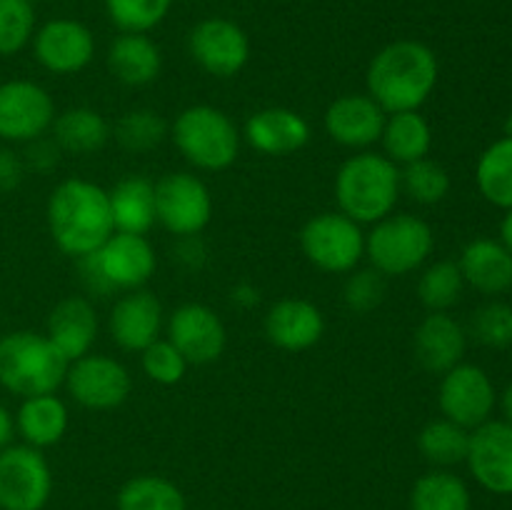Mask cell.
Instances as JSON below:
<instances>
[{
    "label": "cell",
    "mask_w": 512,
    "mask_h": 510,
    "mask_svg": "<svg viewBox=\"0 0 512 510\" xmlns=\"http://www.w3.org/2000/svg\"><path fill=\"white\" fill-rule=\"evenodd\" d=\"M48 228L63 253L75 258L95 253L115 230L110 195L88 180H63L48 200Z\"/></svg>",
    "instance_id": "obj_1"
},
{
    "label": "cell",
    "mask_w": 512,
    "mask_h": 510,
    "mask_svg": "<svg viewBox=\"0 0 512 510\" xmlns=\"http://www.w3.org/2000/svg\"><path fill=\"white\" fill-rule=\"evenodd\" d=\"M438 83V58L418 40L390 43L370 60L368 90L370 98L385 113L418 110Z\"/></svg>",
    "instance_id": "obj_2"
},
{
    "label": "cell",
    "mask_w": 512,
    "mask_h": 510,
    "mask_svg": "<svg viewBox=\"0 0 512 510\" xmlns=\"http://www.w3.org/2000/svg\"><path fill=\"white\" fill-rule=\"evenodd\" d=\"M68 365L48 335L15 330L0 338V385L20 398L55 393L65 383Z\"/></svg>",
    "instance_id": "obj_3"
},
{
    "label": "cell",
    "mask_w": 512,
    "mask_h": 510,
    "mask_svg": "<svg viewBox=\"0 0 512 510\" xmlns=\"http://www.w3.org/2000/svg\"><path fill=\"white\" fill-rule=\"evenodd\" d=\"M400 170L385 155L363 153L345 160L335 178L340 210L355 223H378L398 203Z\"/></svg>",
    "instance_id": "obj_4"
},
{
    "label": "cell",
    "mask_w": 512,
    "mask_h": 510,
    "mask_svg": "<svg viewBox=\"0 0 512 510\" xmlns=\"http://www.w3.org/2000/svg\"><path fill=\"white\" fill-rule=\"evenodd\" d=\"M173 138L180 153L203 170H225L238 158V128L213 105H193L183 110L175 118Z\"/></svg>",
    "instance_id": "obj_5"
},
{
    "label": "cell",
    "mask_w": 512,
    "mask_h": 510,
    "mask_svg": "<svg viewBox=\"0 0 512 510\" xmlns=\"http://www.w3.org/2000/svg\"><path fill=\"white\" fill-rule=\"evenodd\" d=\"M433 245V228L415 215H390L378 220L365 240L375 270L383 275L413 273L428 260Z\"/></svg>",
    "instance_id": "obj_6"
},
{
    "label": "cell",
    "mask_w": 512,
    "mask_h": 510,
    "mask_svg": "<svg viewBox=\"0 0 512 510\" xmlns=\"http://www.w3.org/2000/svg\"><path fill=\"white\" fill-rule=\"evenodd\" d=\"M300 245L310 263L325 273H348L363 258L365 238L360 225L348 215L323 213L305 223Z\"/></svg>",
    "instance_id": "obj_7"
},
{
    "label": "cell",
    "mask_w": 512,
    "mask_h": 510,
    "mask_svg": "<svg viewBox=\"0 0 512 510\" xmlns=\"http://www.w3.org/2000/svg\"><path fill=\"white\" fill-rule=\"evenodd\" d=\"M53 490L48 463L33 445L0 450V510H40Z\"/></svg>",
    "instance_id": "obj_8"
},
{
    "label": "cell",
    "mask_w": 512,
    "mask_h": 510,
    "mask_svg": "<svg viewBox=\"0 0 512 510\" xmlns=\"http://www.w3.org/2000/svg\"><path fill=\"white\" fill-rule=\"evenodd\" d=\"M213 215V198L200 178L170 173L155 183V218L173 235H198Z\"/></svg>",
    "instance_id": "obj_9"
},
{
    "label": "cell",
    "mask_w": 512,
    "mask_h": 510,
    "mask_svg": "<svg viewBox=\"0 0 512 510\" xmlns=\"http://www.w3.org/2000/svg\"><path fill=\"white\" fill-rule=\"evenodd\" d=\"M55 105L48 90L33 80H8L0 85V138L30 143L53 125Z\"/></svg>",
    "instance_id": "obj_10"
},
{
    "label": "cell",
    "mask_w": 512,
    "mask_h": 510,
    "mask_svg": "<svg viewBox=\"0 0 512 510\" xmlns=\"http://www.w3.org/2000/svg\"><path fill=\"white\" fill-rule=\"evenodd\" d=\"M495 408V385L478 365L458 363L443 375L440 410L448 420L463 428H478Z\"/></svg>",
    "instance_id": "obj_11"
},
{
    "label": "cell",
    "mask_w": 512,
    "mask_h": 510,
    "mask_svg": "<svg viewBox=\"0 0 512 510\" xmlns=\"http://www.w3.org/2000/svg\"><path fill=\"white\" fill-rule=\"evenodd\" d=\"M70 395L93 410H110L130 395V375L118 360L105 355H83L68 365L65 375Z\"/></svg>",
    "instance_id": "obj_12"
},
{
    "label": "cell",
    "mask_w": 512,
    "mask_h": 510,
    "mask_svg": "<svg viewBox=\"0 0 512 510\" xmlns=\"http://www.w3.org/2000/svg\"><path fill=\"white\" fill-rule=\"evenodd\" d=\"M468 465L490 493L512 495V425L508 420H485L470 433Z\"/></svg>",
    "instance_id": "obj_13"
},
{
    "label": "cell",
    "mask_w": 512,
    "mask_h": 510,
    "mask_svg": "<svg viewBox=\"0 0 512 510\" xmlns=\"http://www.w3.org/2000/svg\"><path fill=\"white\" fill-rule=\"evenodd\" d=\"M190 53L203 70L218 78L240 73L248 63L250 43L240 25L225 18H208L190 33Z\"/></svg>",
    "instance_id": "obj_14"
},
{
    "label": "cell",
    "mask_w": 512,
    "mask_h": 510,
    "mask_svg": "<svg viewBox=\"0 0 512 510\" xmlns=\"http://www.w3.org/2000/svg\"><path fill=\"white\" fill-rule=\"evenodd\" d=\"M170 343L180 350L188 363H213L225 350L223 320L208 305L188 303L180 305L168 323Z\"/></svg>",
    "instance_id": "obj_15"
},
{
    "label": "cell",
    "mask_w": 512,
    "mask_h": 510,
    "mask_svg": "<svg viewBox=\"0 0 512 510\" xmlns=\"http://www.w3.org/2000/svg\"><path fill=\"white\" fill-rule=\"evenodd\" d=\"M93 33L78 20H50L35 35V58L50 73H78L93 60Z\"/></svg>",
    "instance_id": "obj_16"
},
{
    "label": "cell",
    "mask_w": 512,
    "mask_h": 510,
    "mask_svg": "<svg viewBox=\"0 0 512 510\" xmlns=\"http://www.w3.org/2000/svg\"><path fill=\"white\" fill-rule=\"evenodd\" d=\"M98 268L113 288H140L155 273L153 245L143 235H110L100 250H95Z\"/></svg>",
    "instance_id": "obj_17"
},
{
    "label": "cell",
    "mask_w": 512,
    "mask_h": 510,
    "mask_svg": "<svg viewBox=\"0 0 512 510\" xmlns=\"http://www.w3.org/2000/svg\"><path fill=\"white\" fill-rule=\"evenodd\" d=\"M385 120V110L370 95H343L330 103L325 113V130L335 143L365 148L380 140Z\"/></svg>",
    "instance_id": "obj_18"
},
{
    "label": "cell",
    "mask_w": 512,
    "mask_h": 510,
    "mask_svg": "<svg viewBox=\"0 0 512 510\" xmlns=\"http://www.w3.org/2000/svg\"><path fill=\"white\" fill-rule=\"evenodd\" d=\"M323 313L313 303L300 298H285L268 310L265 335L283 350H308L323 338Z\"/></svg>",
    "instance_id": "obj_19"
},
{
    "label": "cell",
    "mask_w": 512,
    "mask_h": 510,
    "mask_svg": "<svg viewBox=\"0 0 512 510\" xmlns=\"http://www.w3.org/2000/svg\"><path fill=\"white\" fill-rule=\"evenodd\" d=\"M163 308L148 290H135L115 303L110 313V335L123 350H145L158 340Z\"/></svg>",
    "instance_id": "obj_20"
},
{
    "label": "cell",
    "mask_w": 512,
    "mask_h": 510,
    "mask_svg": "<svg viewBox=\"0 0 512 510\" xmlns=\"http://www.w3.org/2000/svg\"><path fill=\"white\" fill-rule=\"evenodd\" d=\"M245 138L255 150L265 155H288L308 143L310 125L295 110L265 108L248 118Z\"/></svg>",
    "instance_id": "obj_21"
},
{
    "label": "cell",
    "mask_w": 512,
    "mask_h": 510,
    "mask_svg": "<svg viewBox=\"0 0 512 510\" xmlns=\"http://www.w3.org/2000/svg\"><path fill=\"white\" fill-rule=\"evenodd\" d=\"M465 355V330L445 313H430L415 330V358L428 373H448Z\"/></svg>",
    "instance_id": "obj_22"
},
{
    "label": "cell",
    "mask_w": 512,
    "mask_h": 510,
    "mask_svg": "<svg viewBox=\"0 0 512 510\" xmlns=\"http://www.w3.org/2000/svg\"><path fill=\"white\" fill-rule=\"evenodd\" d=\"M458 268L465 283L483 295H500L512 288V253L500 240L478 238L468 243Z\"/></svg>",
    "instance_id": "obj_23"
},
{
    "label": "cell",
    "mask_w": 512,
    "mask_h": 510,
    "mask_svg": "<svg viewBox=\"0 0 512 510\" xmlns=\"http://www.w3.org/2000/svg\"><path fill=\"white\" fill-rule=\"evenodd\" d=\"M98 335V318H95L93 305L85 298H65L53 308L48 318V338L60 353L68 358V363L88 355Z\"/></svg>",
    "instance_id": "obj_24"
},
{
    "label": "cell",
    "mask_w": 512,
    "mask_h": 510,
    "mask_svg": "<svg viewBox=\"0 0 512 510\" xmlns=\"http://www.w3.org/2000/svg\"><path fill=\"white\" fill-rule=\"evenodd\" d=\"M113 223L120 233L145 235L155 225V183L143 175H128L110 190Z\"/></svg>",
    "instance_id": "obj_25"
},
{
    "label": "cell",
    "mask_w": 512,
    "mask_h": 510,
    "mask_svg": "<svg viewBox=\"0 0 512 510\" xmlns=\"http://www.w3.org/2000/svg\"><path fill=\"white\" fill-rule=\"evenodd\" d=\"M108 68L120 83L148 85L160 73L158 45L143 33H125L110 45Z\"/></svg>",
    "instance_id": "obj_26"
},
{
    "label": "cell",
    "mask_w": 512,
    "mask_h": 510,
    "mask_svg": "<svg viewBox=\"0 0 512 510\" xmlns=\"http://www.w3.org/2000/svg\"><path fill=\"white\" fill-rule=\"evenodd\" d=\"M15 428L33 448H48L65 435L68 428V410L60 398L50 395H33L23 398V405L15 415Z\"/></svg>",
    "instance_id": "obj_27"
},
{
    "label": "cell",
    "mask_w": 512,
    "mask_h": 510,
    "mask_svg": "<svg viewBox=\"0 0 512 510\" xmlns=\"http://www.w3.org/2000/svg\"><path fill=\"white\" fill-rule=\"evenodd\" d=\"M383 145L385 153L393 163H415L425 158L433 145V133L430 125L418 110H405V113H393L385 120L383 128Z\"/></svg>",
    "instance_id": "obj_28"
},
{
    "label": "cell",
    "mask_w": 512,
    "mask_h": 510,
    "mask_svg": "<svg viewBox=\"0 0 512 510\" xmlns=\"http://www.w3.org/2000/svg\"><path fill=\"white\" fill-rule=\"evenodd\" d=\"M53 135L58 148L68 150V153L88 155L108 143L110 128L98 110L73 108L53 120Z\"/></svg>",
    "instance_id": "obj_29"
},
{
    "label": "cell",
    "mask_w": 512,
    "mask_h": 510,
    "mask_svg": "<svg viewBox=\"0 0 512 510\" xmlns=\"http://www.w3.org/2000/svg\"><path fill=\"white\" fill-rule=\"evenodd\" d=\"M475 180L488 203L512 208V138H500L480 155Z\"/></svg>",
    "instance_id": "obj_30"
},
{
    "label": "cell",
    "mask_w": 512,
    "mask_h": 510,
    "mask_svg": "<svg viewBox=\"0 0 512 510\" xmlns=\"http://www.w3.org/2000/svg\"><path fill=\"white\" fill-rule=\"evenodd\" d=\"M118 510H185V498L168 478L138 475L120 488Z\"/></svg>",
    "instance_id": "obj_31"
},
{
    "label": "cell",
    "mask_w": 512,
    "mask_h": 510,
    "mask_svg": "<svg viewBox=\"0 0 512 510\" xmlns=\"http://www.w3.org/2000/svg\"><path fill=\"white\" fill-rule=\"evenodd\" d=\"M413 510H470L468 485L453 473L435 470L415 483L410 495Z\"/></svg>",
    "instance_id": "obj_32"
},
{
    "label": "cell",
    "mask_w": 512,
    "mask_h": 510,
    "mask_svg": "<svg viewBox=\"0 0 512 510\" xmlns=\"http://www.w3.org/2000/svg\"><path fill=\"white\" fill-rule=\"evenodd\" d=\"M470 433L453 420H433L418 435V448L435 465H455L468 458Z\"/></svg>",
    "instance_id": "obj_33"
},
{
    "label": "cell",
    "mask_w": 512,
    "mask_h": 510,
    "mask_svg": "<svg viewBox=\"0 0 512 510\" xmlns=\"http://www.w3.org/2000/svg\"><path fill=\"white\" fill-rule=\"evenodd\" d=\"M463 285L465 280L458 263H453V260H440V263L430 265L423 273V278L418 283V295L425 308H430L433 313H445V310L453 308L460 300Z\"/></svg>",
    "instance_id": "obj_34"
},
{
    "label": "cell",
    "mask_w": 512,
    "mask_h": 510,
    "mask_svg": "<svg viewBox=\"0 0 512 510\" xmlns=\"http://www.w3.org/2000/svg\"><path fill=\"white\" fill-rule=\"evenodd\" d=\"M400 185H403L405 193H408L415 203L435 205L448 195L450 175L448 170L440 163H435V160L420 158L415 160V163L405 165V170L400 173Z\"/></svg>",
    "instance_id": "obj_35"
},
{
    "label": "cell",
    "mask_w": 512,
    "mask_h": 510,
    "mask_svg": "<svg viewBox=\"0 0 512 510\" xmlns=\"http://www.w3.org/2000/svg\"><path fill=\"white\" fill-rule=\"evenodd\" d=\"M168 125L153 110H133L125 113L115 125V138L130 153H148L155 145L163 143Z\"/></svg>",
    "instance_id": "obj_36"
},
{
    "label": "cell",
    "mask_w": 512,
    "mask_h": 510,
    "mask_svg": "<svg viewBox=\"0 0 512 510\" xmlns=\"http://www.w3.org/2000/svg\"><path fill=\"white\" fill-rule=\"evenodd\" d=\"M35 30L33 0H0V55H15Z\"/></svg>",
    "instance_id": "obj_37"
},
{
    "label": "cell",
    "mask_w": 512,
    "mask_h": 510,
    "mask_svg": "<svg viewBox=\"0 0 512 510\" xmlns=\"http://www.w3.org/2000/svg\"><path fill=\"white\" fill-rule=\"evenodd\" d=\"M173 0H105L110 20L125 33H145L168 15Z\"/></svg>",
    "instance_id": "obj_38"
},
{
    "label": "cell",
    "mask_w": 512,
    "mask_h": 510,
    "mask_svg": "<svg viewBox=\"0 0 512 510\" xmlns=\"http://www.w3.org/2000/svg\"><path fill=\"white\" fill-rule=\"evenodd\" d=\"M473 335L490 348H510L512 345V305L488 303L475 310Z\"/></svg>",
    "instance_id": "obj_39"
},
{
    "label": "cell",
    "mask_w": 512,
    "mask_h": 510,
    "mask_svg": "<svg viewBox=\"0 0 512 510\" xmlns=\"http://www.w3.org/2000/svg\"><path fill=\"white\" fill-rule=\"evenodd\" d=\"M188 360L180 355L170 340H155L143 350V370L150 380L160 385H175L183 380Z\"/></svg>",
    "instance_id": "obj_40"
},
{
    "label": "cell",
    "mask_w": 512,
    "mask_h": 510,
    "mask_svg": "<svg viewBox=\"0 0 512 510\" xmlns=\"http://www.w3.org/2000/svg\"><path fill=\"white\" fill-rule=\"evenodd\" d=\"M385 298V280L378 270H360L345 285V303L353 313H370Z\"/></svg>",
    "instance_id": "obj_41"
},
{
    "label": "cell",
    "mask_w": 512,
    "mask_h": 510,
    "mask_svg": "<svg viewBox=\"0 0 512 510\" xmlns=\"http://www.w3.org/2000/svg\"><path fill=\"white\" fill-rule=\"evenodd\" d=\"M60 158V148L55 140H30V148L25 150V163L30 165L38 173H45V170L55 168Z\"/></svg>",
    "instance_id": "obj_42"
},
{
    "label": "cell",
    "mask_w": 512,
    "mask_h": 510,
    "mask_svg": "<svg viewBox=\"0 0 512 510\" xmlns=\"http://www.w3.org/2000/svg\"><path fill=\"white\" fill-rule=\"evenodd\" d=\"M23 160L8 148H0V193H8V190L18 188L20 180H23Z\"/></svg>",
    "instance_id": "obj_43"
},
{
    "label": "cell",
    "mask_w": 512,
    "mask_h": 510,
    "mask_svg": "<svg viewBox=\"0 0 512 510\" xmlns=\"http://www.w3.org/2000/svg\"><path fill=\"white\" fill-rule=\"evenodd\" d=\"M13 430H15V420L13 415L8 413L3 403H0V450L8 448L10 438H13Z\"/></svg>",
    "instance_id": "obj_44"
},
{
    "label": "cell",
    "mask_w": 512,
    "mask_h": 510,
    "mask_svg": "<svg viewBox=\"0 0 512 510\" xmlns=\"http://www.w3.org/2000/svg\"><path fill=\"white\" fill-rule=\"evenodd\" d=\"M233 300L238 305H243V308H250V305L258 303V290H255L253 285H238V288L233 290Z\"/></svg>",
    "instance_id": "obj_45"
},
{
    "label": "cell",
    "mask_w": 512,
    "mask_h": 510,
    "mask_svg": "<svg viewBox=\"0 0 512 510\" xmlns=\"http://www.w3.org/2000/svg\"><path fill=\"white\" fill-rule=\"evenodd\" d=\"M500 243L512 253V208L505 213L503 223H500Z\"/></svg>",
    "instance_id": "obj_46"
},
{
    "label": "cell",
    "mask_w": 512,
    "mask_h": 510,
    "mask_svg": "<svg viewBox=\"0 0 512 510\" xmlns=\"http://www.w3.org/2000/svg\"><path fill=\"white\" fill-rule=\"evenodd\" d=\"M500 405H503V415H505V420H508V423L512 425V383L508 385V388H505L503 400H500Z\"/></svg>",
    "instance_id": "obj_47"
},
{
    "label": "cell",
    "mask_w": 512,
    "mask_h": 510,
    "mask_svg": "<svg viewBox=\"0 0 512 510\" xmlns=\"http://www.w3.org/2000/svg\"><path fill=\"white\" fill-rule=\"evenodd\" d=\"M505 138H512V113L508 115V120H505Z\"/></svg>",
    "instance_id": "obj_48"
}]
</instances>
